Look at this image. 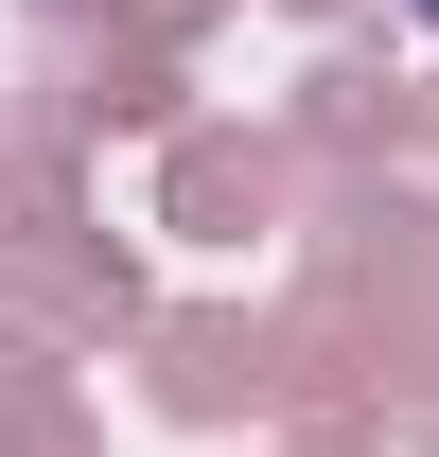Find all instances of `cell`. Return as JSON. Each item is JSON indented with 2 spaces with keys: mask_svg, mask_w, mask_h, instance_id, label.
Returning a JSON list of instances; mask_svg holds the SVG:
<instances>
[{
  "mask_svg": "<svg viewBox=\"0 0 439 457\" xmlns=\"http://www.w3.org/2000/svg\"><path fill=\"white\" fill-rule=\"evenodd\" d=\"M422 36H439V0H422Z\"/></svg>",
  "mask_w": 439,
  "mask_h": 457,
  "instance_id": "1",
  "label": "cell"
}]
</instances>
